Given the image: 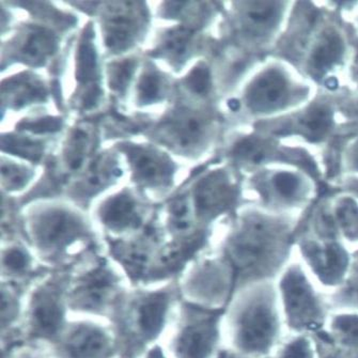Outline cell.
Masks as SVG:
<instances>
[{
  "instance_id": "6da1fadb",
  "label": "cell",
  "mask_w": 358,
  "mask_h": 358,
  "mask_svg": "<svg viewBox=\"0 0 358 358\" xmlns=\"http://www.w3.org/2000/svg\"><path fill=\"white\" fill-rule=\"evenodd\" d=\"M291 222L268 213L244 216L226 245V270L232 288L271 281L290 252Z\"/></svg>"
},
{
  "instance_id": "7a4b0ae2",
  "label": "cell",
  "mask_w": 358,
  "mask_h": 358,
  "mask_svg": "<svg viewBox=\"0 0 358 358\" xmlns=\"http://www.w3.org/2000/svg\"><path fill=\"white\" fill-rule=\"evenodd\" d=\"M278 295L272 281L254 285L240 299L231 317L232 343L248 358L266 357L281 338Z\"/></svg>"
},
{
  "instance_id": "3957f363",
  "label": "cell",
  "mask_w": 358,
  "mask_h": 358,
  "mask_svg": "<svg viewBox=\"0 0 358 358\" xmlns=\"http://www.w3.org/2000/svg\"><path fill=\"white\" fill-rule=\"evenodd\" d=\"M279 295L289 329L297 334L319 333L327 321L324 299L299 264H291L279 281Z\"/></svg>"
},
{
  "instance_id": "277c9868",
  "label": "cell",
  "mask_w": 358,
  "mask_h": 358,
  "mask_svg": "<svg viewBox=\"0 0 358 358\" xmlns=\"http://www.w3.org/2000/svg\"><path fill=\"white\" fill-rule=\"evenodd\" d=\"M308 93V87L297 82L286 68L271 64L248 85L245 102L252 114L268 116L299 104Z\"/></svg>"
},
{
  "instance_id": "5b68a950",
  "label": "cell",
  "mask_w": 358,
  "mask_h": 358,
  "mask_svg": "<svg viewBox=\"0 0 358 358\" xmlns=\"http://www.w3.org/2000/svg\"><path fill=\"white\" fill-rule=\"evenodd\" d=\"M224 308H202L185 305L175 349L178 358H211L220 336V320Z\"/></svg>"
},
{
  "instance_id": "8992f818",
  "label": "cell",
  "mask_w": 358,
  "mask_h": 358,
  "mask_svg": "<svg viewBox=\"0 0 358 358\" xmlns=\"http://www.w3.org/2000/svg\"><path fill=\"white\" fill-rule=\"evenodd\" d=\"M171 291L139 294L129 303L125 313L127 333L138 343H150L163 331L171 304Z\"/></svg>"
},
{
  "instance_id": "52a82bcc",
  "label": "cell",
  "mask_w": 358,
  "mask_h": 358,
  "mask_svg": "<svg viewBox=\"0 0 358 358\" xmlns=\"http://www.w3.org/2000/svg\"><path fill=\"white\" fill-rule=\"evenodd\" d=\"M307 44L306 71L317 80L331 82L333 74L345 64L348 56V43L339 28L334 25L323 26L313 34Z\"/></svg>"
},
{
  "instance_id": "ba28073f",
  "label": "cell",
  "mask_w": 358,
  "mask_h": 358,
  "mask_svg": "<svg viewBox=\"0 0 358 358\" xmlns=\"http://www.w3.org/2000/svg\"><path fill=\"white\" fill-rule=\"evenodd\" d=\"M308 238L299 244L301 252L315 276L327 287L341 286L351 266V257L336 240Z\"/></svg>"
},
{
  "instance_id": "9c48e42d",
  "label": "cell",
  "mask_w": 358,
  "mask_h": 358,
  "mask_svg": "<svg viewBox=\"0 0 358 358\" xmlns=\"http://www.w3.org/2000/svg\"><path fill=\"white\" fill-rule=\"evenodd\" d=\"M255 188L263 201L273 208L286 209L304 203L310 196L306 178L292 171H266L255 178Z\"/></svg>"
},
{
  "instance_id": "30bf717a",
  "label": "cell",
  "mask_w": 358,
  "mask_h": 358,
  "mask_svg": "<svg viewBox=\"0 0 358 358\" xmlns=\"http://www.w3.org/2000/svg\"><path fill=\"white\" fill-rule=\"evenodd\" d=\"M118 278L105 264H100L80 277L69 299L73 308L103 313L118 293Z\"/></svg>"
},
{
  "instance_id": "8fae6325",
  "label": "cell",
  "mask_w": 358,
  "mask_h": 358,
  "mask_svg": "<svg viewBox=\"0 0 358 358\" xmlns=\"http://www.w3.org/2000/svg\"><path fill=\"white\" fill-rule=\"evenodd\" d=\"M34 243L46 254H58L84 234L80 220L69 212L50 210L34 218L31 224Z\"/></svg>"
},
{
  "instance_id": "7c38bea8",
  "label": "cell",
  "mask_w": 358,
  "mask_h": 358,
  "mask_svg": "<svg viewBox=\"0 0 358 358\" xmlns=\"http://www.w3.org/2000/svg\"><path fill=\"white\" fill-rule=\"evenodd\" d=\"M64 304L62 290L45 284L32 296L29 308L30 333L34 337L52 339L64 331Z\"/></svg>"
},
{
  "instance_id": "4fadbf2b",
  "label": "cell",
  "mask_w": 358,
  "mask_h": 358,
  "mask_svg": "<svg viewBox=\"0 0 358 358\" xmlns=\"http://www.w3.org/2000/svg\"><path fill=\"white\" fill-rule=\"evenodd\" d=\"M335 123L334 107L331 103L315 102L304 110L289 119L277 122L272 133L276 135H295L310 143H321L331 135Z\"/></svg>"
},
{
  "instance_id": "5bb4252c",
  "label": "cell",
  "mask_w": 358,
  "mask_h": 358,
  "mask_svg": "<svg viewBox=\"0 0 358 358\" xmlns=\"http://www.w3.org/2000/svg\"><path fill=\"white\" fill-rule=\"evenodd\" d=\"M238 23L245 36L258 43H268L280 26L287 3L281 1H248L241 3Z\"/></svg>"
},
{
  "instance_id": "9a60e30c",
  "label": "cell",
  "mask_w": 358,
  "mask_h": 358,
  "mask_svg": "<svg viewBox=\"0 0 358 358\" xmlns=\"http://www.w3.org/2000/svg\"><path fill=\"white\" fill-rule=\"evenodd\" d=\"M62 348L69 358H110L115 353V341L101 327L78 323L62 331Z\"/></svg>"
},
{
  "instance_id": "2e32d148",
  "label": "cell",
  "mask_w": 358,
  "mask_h": 358,
  "mask_svg": "<svg viewBox=\"0 0 358 358\" xmlns=\"http://www.w3.org/2000/svg\"><path fill=\"white\" fill-rule=\"evenodd\" d=\"M236 197V186L227 173L214 171L196 186V209L203 217H213L229 209Z\"/></svg>"
},
{
  "instance_id": "e0dca14e",
  "label": "cell",
  "mask_w": 358,
  "mask_h": 358,
  "mask_svg": "<svg viewBox=\"0 0 358 358\" xmlns=\"http://www.w3.org/2000/svg\"><path fill=\"white\" fill-rule=\"evenodd\" d=\"M127 152L138 181L151 186L169 183L173 177V166L165 155L157 150L141 145H129Z\"/></svg>"
},
{
  "instance_id": "ac0fdd59",
  "label": "cell",
  "mask_w": 358,
  "mask_h": 358,
  "mask_svg": "<svg viewBox=\"0 0 358 358\" xmlns=\"http://www.w3.org/2000/svg\"><path fill=\"white\" fill-rule=\"evenodd\" d=\"M317 334L319 339L341 350L339 353H335L323 349L322 357L341 358L347 355L349 358H358V313L334 315L329 323V331Z\"/></svg>"
},
{
  "instance_id": "d6986e66",
  "label": "cell",
  "mask_w": 358,
  "mask_h": 358,
  "mask_svg": "<svg viewBox=\"0 0 358 358\" xmlns=\"http://www.w3.org/2000/svg\"><path fill=\"white\" fill-rule=\"evenodd\" d=\"M162 131L164 139L171 145L184 151H191L203 143L208 123L198 115L181 111L166 122Z\"/></svg>"
},
{
  "instance_id": "ffe728a7",
  "label": "cell",
  "mask_w": 358,
  "mask_h": 358,
  "mask_svg": "<svg viewBox=\"0 0 358 358\" xmlns=\"http://www.w3.org/2000/svg\"><path fill=\"white\" fill-rule=\"evenodd\" d=\"M127 6L129 3H125V7L110 9L105 22V42L115 52H121L134 43L141 27L138 16Z\"/></svg>"
},
{
  "instance_id": "44dd1931",
  "label": "cell",
  "mask_w": 358,
  "mask_h": 358,
  "mask_svg": "<svg viewBox=\"0 0 358 358\" xmlns=\"http://www.w3.org/2000/svg\"><path fill=\"white\" fill-rule=\"evenodd\" d=\"M101 220L107 227L116 231L133 229L141 224L136 203L129 194L110 198L101 209Z\"/></svg>"
},
{
  "instance_id": "7402d4cb",
  "label": "cell",
  "mask_w": 358,
  "mask_h": 358,
  "mask_svg": "<svg viewBox=\"0 0 358 358\" xmlns=\"http://www.w3.org/2000/svg\"><path fill=\"white\" fill-rule=\"evenodd\" d=\"M286 153L281 152L276 145L261 137L248 136L241 139L232 150V155L236 161L248 165H260L275 159H289Z\"/></svg>"
},
{
  "instance_id": "603a6c76",
  "label": "cell",
  "mask_w": 358,
  "mask_h": 358,
  "mask_svg": "<svg viewBox=\"0 0 358 358\" xmlns=\"http://www.w3.org/2000/svg\"><path fill=\"white\" fill-rule=\"evenodd\" d=\"M56 50V39L48 30L31 28L25 34L20 54L21 57L30 64H42Z\"/></svg>"
},
{
  "instance_id": "cb8c5ba5",
  "label": "cell",
  "mask_w": 358,
  "mask_h": 358,
  "mask_svg": "<svg viewBox=\"0 0 358 358\" xmlns=\"http://www.w3.org/2000/svg\"><path fill=\"white\" fill-rule=\"evenodd\" d=\"M115 255L133 278L145 277L152 268L149 248L138 243H123L114 246Z\"/></svg>"
},
{
  "instance_id": "d4e9b609",
  "label": "cell",
  "mask_w": 358,
  "mask_h": 358,
  "mask_svg": "<svg viewBox=\"0 0 358 358\" xmlns=\"http://www.w3.org/2000/svg\"><path fill=\"white\" fill-rule=\"evenodd\" d=\"M7 96L14 107L23 106L36 100H43V87L31 78L21 76L3 86V96Z\"/></svg>"
},
{
  "instance_id": "484cf974",
  "label": "cell",
  "mask_w": 358,
  "mask_h": 358,
  "mask_svg": "<svg viewBox=\"0 0 358 358\" xmlns=\"http://www.w3.org/2000/svg\"><path fill=\"white\" fill-rule=\"evenodd\" d=\"M333 215L338 231L349 241H358V204L352 198H341L336 202Z\"/></svg>"
},
{
  "instance_id": "4316f807",
  "label": "cell",
  "mask_w": 358,
  "mask_h": 358,
  "mask_svg": "<svg viewBox=\"0 0 358 358\" xmlns=\"http://www.w3.org/2000/svg\"><path fill=\"white\" fill-rule=\"evenodd\" d=\"M193 36V30L184 26L171 30L162 42V55L173 62H180L185 59L186 55L191 48Z\"/></svg>"
},
{
  "instance_id": "83f0119b",
  "label": "cell",
  "mask_w": 358,
  "mask_h": 358,
  "mask_svg": "<svg viewBox=\"0 0 358 358\" xmlns=\"http://www.w3.org/2000/svg\"><path fill=\"white\" fill-rule=\"evenodd\" d=\"M331 303L358 310V252L354 255L347 277L339 291L334 294Z\"/></svg>"
},
{
  "instance_id": "f1b7e54d",
  "label": "cell",
  "mask_w": 358,
  "mask_h": 358,
  "mask_svg": "<svg viewBox=\"0 0 358 358\" xmlns=\"http://www.w3.org/2000/svg\"><path fill=\"white\" fill-rule=\"evenodd\" d=\"M76 78L80 83L93 82L96 78V48L88 36H84L78 48V60H76Z\"/></svg>"
},
{
  "instance_id": "f546056e",
  "label": "cell",
  "mask_w": 358,
  "mask_h": 358,
  "mask_svg": "<svg viewBox=\"0 0 358 358\" xmlns=\"http://www.w3.org/2000/svg\"><path fill=\"white\" fill-rule=\"evenodd\" d=\"M1 141H3V150L24 159L39 161L43 155V147L41 143L24 138V137L7 135L3 137Z\"/></svg>"
},
{
  "instance_id": "4dcf8cb0",
  "label": "cell",
  "mask_w": 358,
  "mask_h": 358,
  "mask_svg": "<svg viewBox=\"0 0 358 358\" xmlns=\"http://www.w3.org/2000/svg\"><path fill=\"white\" fill-rule=\"evenodd\" d=\"M90 138L87 131L82 129H78L71 137L68 145H66V161L73 171H76L84 163L88 152Z\"/></svg>"
},
{
  "instance_id": "1f68e13d",
  "label": "cell",
  "mask_w": 358,
  "mask_h": 358,
  "mask_svg": "<svg viewBox=\"0 0 358 358\" xmlns=\"http://www.w3.org/2000/svg\"><path fill=\"white\" fill-rule=\"evenodd\" d=\"M134 60H123L109 66V87L116 92L123 93L131 82L135 71Z\"/></svg>"
},
{
  "instance_id": "d6a6232c",
  "label": "cell",
  "mask_w": 358,
  "mask_h": 358,
  "mask_svg": "<svg viewBox=\"0 0 358 358\" xmlns=\"http://www.w3.org/2000/svg\"><path fill=\"white\" fill-rule=\"evenodd\" d=\"M315 355L308 338L301 336L285 343L272 358H315Z\"/></svg>"
},
{
  "instance_id": "836d02e7",
  "label": "cell",
  "mask_w": 358,
  "mask_h": 358,
  "mask_svg": "<svg viewBox=\"0 0 358 358\" xmlns=\"http://www.w3.org/2000/svg\"><path fill=\"white\" fill-rule=\"evenodd\" d=\"M163 82L159 75L155 72H149L143 75L138 85V96L141 102H155L162 96Z\"/></svg>"
},
{
  "instance_id": "e575fe53",
  "label": "cell",
  "mask_w": 358,
  "mask_h": 358,
  "mask_svg": "<svg viewBox=\"0 0 358 358\" xmlns=\"http://www.w3.org/2000/svg\"><path fill=\"white\" fill-rule=\"evenodd\" d=\"M120 175V169L115 168L111 163H106L100 159L92 166V169L87 177V184L91 189H99L103 187L109 179Z\"/></svg>"
},
{
  "instance_id": "d590c367",
  "label": "cell",
  "mask_w": 358,
  "mask_h": 358,
  "mask_svg": "<svg viewBox=\"0 0 358 358\" xmlns=\"http://www.w3.org/2000/svg\"><path fill=\"white\" fill-rule=\"evenodd\" d=\"M3 266L9 274H22L30 268V258L21 248H12L3 255Z\"/></svg>"
},
{
  "instance_id": "8d00e7d4",
  "label": "cell",
  "mask_w": 358,
  "mask_h": 358,
  "mask_svg": "<svg viewBox=\"0 0 358 358\" xmlns=\"http://www.w3.org/2000/svg\"><path fill=\"white\" fill-rule=\"evenodd\" d=\"M1 173L7 188H12V189L23 187L30 178V173L26 168L20 167L14 164L3 163Z\"/></svg>"
},
{
  "instance_id": "74e56055",
  "label": "cell",
  "mask_w": 358,
  "mask_h": 358,
  "mask_svg": "<svg viewBox=\"0 0 358 358\" xmlns=\"http://www.w3.org/2000/svg\"><path fill=\"white\" fill-rule=\"evenodd\" d=\"M188 88L198 94H206L211 88L210 72L206 66H197L186 78Z\"/></svg>"
},
{
  "instance_id": "f35d334b",
  "label": "cell",
  "mask_w": 358,
  "mask_h": 358,
  "mask_svg": "<svg viewBox=\"0 0 358 358\" xmlns=\"http://www.w3.org/2000/svg\"><path fill=\"white\" fill-rule=\"evenodd\" d=\"M21 129H27L32 133H50L56 131L62 127V120L58 118H41L34 121H24L20 124Z\"/></svg>"
},
{
  "instance_id": "ab89813d",
  "label": "cell",
  "mask_w": 358,
  "mask_h": 358,
  "mask_svg": "<svg viewBox=\"0 0 358 358\" xmlns=\"http://www.w3.org/2000/svg\"><path fill=\"white\" fill-rule=\"evenodd\" d=\"M17 309V301H16L15 293L10 291L9 289H3V323L11 322L14 319V315H16Z\"/></svg>"
},
{
  "instance_id": "60d3db41",
  "label": "cell",
  "mask_w": 358,
  "mask_h": 358,
  "mask_svg": "<svg viewBox=\"0 0 358 358\" xmlns=\"http://www.w3.org/2000/svg\"><path fill=\"white\" fill-rule=\"evenodd\" d=\"M343 162L349 171L358 173V138L351 143V145H348L345 151Z\"/></svg>"
},
{
  "instance_id": "b9f144b4",
  "label": "cell",
  "mask_w": 358,
  "mask_h": 358,
  "mask_svg": "<svg viewBox=\"0 0 358 358\" xmlns=\"http://www.w3.org/2000/svg\"><path fill=\"white\" fill-rule=\"evenodd\" d=\"M343 109L348 116L358 118V98L345 101V104L343 105Z\"/></svg>"
},
{
  "instance_id": "7bdbcfd3",
  "label": "cell",
  "mask_w": 358,
  "mask_h": 358,
  "mask_svg": "<svg viewBox=\"0 0 358 358\" xmlns=\"http://www.w3.org/2000/svg\"><path fill=\"white\" fill-rule=\"evenodd\" d=\"M147 358H166L164 356L163 352L159 347H155V349L151 350L148 354Z\"/></svg>"
},
{
  "instance_id": "ee69618b",
  "label": "cell",
  "mask_w": 358,
  "mask_h": 358,
  "mask_svg": "<svg viewBox=\"0 0 358 358\" xmlns=\"http://www.w3.org/2000/svg\"><path fill=\"white\" fill-rule=\"evenodd\" d=\"M348 187H349L350 191L353 192L354 194L358 195V180H352L348 183Z\"/></svg>"
},
{
  "instance_id": "f6af8a7d",
  "label": "cell",
  "mask_w": 358,
  "mask_h": 358,
  "mask_svg": "<svg viewBox=\"0 0 358 358\" xmlns=\"http://www.w3.org/2000/svg\"><path fill=\"white\" fill-rule=\"evenodd\" d=\"M354 78H355L356 84L358 86V66H356L355 70H354Z\"/></svg>"
},
{
  "instance_id": "bcb514c9",
  "label": "cell",
  "mask_w": 358,
  "mask_h": 358,
  "mask_svg": "<svg viewBox=\"0 0 358 358\" xmlns=\"http://www.w3.org/2000/svg\"><path fill=\"white\" fill-rule=\"evenodd\" d=\"M218 358H226V355H224V353L220 354V357Z\"/></svg>"
}]
</instances>
